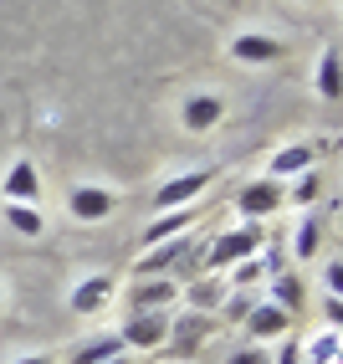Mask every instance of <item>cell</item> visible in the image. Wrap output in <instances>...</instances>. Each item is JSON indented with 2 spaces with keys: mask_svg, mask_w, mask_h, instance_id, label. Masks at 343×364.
<instances>
[{
  "mask_svg": "<svg viewBox=\"0 0 343 364\" xmlns=\"http://www.w3.org/2000/svg\"><path fill=\"white\" fill-rule=\"evenodd\" d=\"M261 247H266V231H261V221H241V226L220 231V236L210 241V247H205V267L226 272V267L246 262V257H261Z\"/></svg>",
  "mask_w": 343,
  "mask_h": 364,
  "instance_id": "cell-1",
  "label": "cell"
},
{
  "mask_svg": "<svg viewBox=\"0 0 343 364\" xmlns=\"http://www.w3.org/2000/svg\"><path fill=\"white\" fill-rule=\"evenodd\" d=\"M287 205V185L272 180V175H256L236 190V215L241 221H266V215H277Z\"/></svg>",
  "mask_w": 343,
  "mask_h": 364,
  "instance_id": "cell-2",
  "label": "cell"
},
{
  "mask_svg": "<svg viewBox=\"0 0 343 364\" xmlns=\"http://www.w3.org/2000/svg\"><path fill=\"white\" fill-rule=\"evenodd\" d=\"M215 175L220 169L210 164V169H185V175H169L159 190H154V210H180V205H195L205 196V190L215 185Z\"/></svg>",
  "mask_w": 343,
  "mask_h": 364,
  "instance_id": "cell-3",
  "label": "cell"
},
{
  "mask_svg": "<svg viewBox=\"0 0 343 364\" xmlns=\"http://www.w3.org/2000/svg\"><path fill=\"white\" fill-rule=\"evenodd\" d=\"M226 57L241 62V67H272V62L287 57V41L272 36V31H236L226 41Z\"/></svg>",
  "mask_w": 343,
  "mask_h": 364,
  "instance_id": "cell-4",
  "label": "cell"
},
{
  "mask_svg": "<svg viewBox=\"0 0 343 364\" xmlns=\"http://www.w3.org/2000/svg\"><path fill=\"white\" fill-rule=\"evenodd\" d=\"M169 333H175V318H169V313H129V323L118 328L124 349H134V354L164 349V344H169Z\"/></svg>",
  "mask_w": 343,
  "mask_h": 364,
  "instance_id": "cell-5",
  "label": "cell"
},
{
  "mask_svg": "<svg viewBox=\"0 0 343 364\" xmlns=\"http://www.w3.org/2000/svg\"><path fill=\"white\" fill-rule=\"evenodd\" d=\"M113 298H118V277H113V272H87V277L67 293V308L77 313V318H92V313H103Z\"/></svg>",
  "mask_w": 343,
  "mask_h": 364,
  "instance_id": "cell-6",
  "label": "cell"
},
{
  "mask_svg": "<svg viewBox=\"0 0 343 364\" xmlns=\"http://www.w3.org/2000/svg\"><path fill=\"white\" fill-rule=\"evenodd\" d=\"M67 210H72V221H87V226H97V221H108V215L118 210V196H113L108 185H72Z\"/></svg>",
  "mask_w": 343,
  "mask_h": 364,
  "instance_id": "cell-7",
  "label": "cell"
},
{
  "mask_svg": "<svg viewBox=\"0 0 343 364\" xmlns=\"http://www.w3.org/2000/svg\"><path fill=\"white\" fill-rule=\"evenodd\" d=\"M241 323H246L251 344H272V338H287V333H292V313L261 298V303H256V308H251V313H246Z\"/></svg>",
  "mask_w": 343,
  "mask_h": 364,
  "instance_id": "cell-8",
  "label": "cell"
},
{
  "mask_svg": "<svg viewBox=\"0 0 343 364\" xmlns=\"http://www.w3.org/2000/svg\"><path fill=\"white\" fill-rule=\"evenodd\" d=\"M0 200H21V205H36V200H41V175H36V159H11L6 180H0Z\"/></svg>",
  "mask_w": 343,
  "mask_h": 364,
  "instance_id": "cell-9",
  "label": "cell"
},
{
  "mask_svg": "<svg viewBox=\"0 0 343 364\" xmlns=\"http://www.w3.org/2000/svg\"><path fill=\"white\" fill-rule=\"evenodd\" d=\"M185 252H190V231H185V236H169V241H154V247H143V252H138L134 272H138V277H164Z\"/></svg>",
  "mask_w": 343,
  "mask_h": 364,
  "instance_id": "cell-10",
  "label": "cell"
},
{
  "mask_svg": "<svg viewBox=\"0 0 343 364\" xmlns=\"http://www.w3.org/2000/svg\"><path fill=\"white\" fill-rule=\"evenodd\" d=\"M195 221H200V205H180V210H154V221L143 226V247H154V241H169V236H185L195 231Z\"/></svg>",
  "mask_w": 343,
  "mask_h": 364,
  "instance_id": "cell-11",
  "label": "cell"
},
{
  "mask_svg": "<svg viewBox=\"0 0 343 364\" xmlns=\"http://www.w3.org/2000/svg\"><path fill=\"white\" fill-rule=\"evenodd\" d=\"M312 87H317V98H323V103L343 98V52H338V41L323 46V57H317V67H312Z\"/></svg>",
  "mask_w": 343,
  "mask_h": 364,
  "instance_id": "cell-12",
  "label": "cell"
},
{
  "mask_svg": "<svg viewBox=\"0 0 343 364\" xmlns=\"http://www.w3.org/2000/svg\"><path fill=\"white\" fill-rule=\"evenodd\" d=\"M175 298H180V282H169V277H143V282H134L129 308H134V313H164Z\"/></svg>",
  "mask_w": 343,
  "mask_h": 364,
  "instance_id": "cell-13",
  "label": "cell"
},
{
  "mask_svg": "<svg viewBox=\"0 0 343 364\" xmlns=\"http://www.w3.org/2000/svg\"><path fill=\"white\" fill-rule=\"evenodd\" d=\"M220 118H226V103L215 98V92H195V98L180 108V124H185V134H210Z\"/></svg>",
  "mask_w": 343,
  "mask_h": 364,
  "instance_id": "cell-14",
  "label": "cell"
},
{
  "mask_svg": "<svg viewBox=\"0 0 343 364\" xmlns=\"http://www.w3.org/2000/svg\"><path fill=\"white\" fill-rule=\"evenodd\" d=\"M317 149L312 144H287V149H277L272 159H266V175L272 180H292V175H303V169H312Z\"/></svg>",
  "mask_w": 343,
  "mask_h": 364,
  "instance_id": "cell-15",
  "label": "cell"
},
{
  "mask_svg": "<svg viewBox=\"0 0 343 364\" xmlns=\"http://www.w3.org/2000/svg\"><path fill=\"white\" fill-rule=\"evenodd\" d=\"M317 252H323V215H317V210H303L298 231H292V257H298V262H312Z\"/></svg>",
  "mask_w": 343,
  "mask_h": 364,
  "instance_id": "cell-16",
  "label": "cell"
},
{
  "mask_svg": "<svg viewBox=\"0 0 343 364\" xmlns=\"http://www.w3.org/2000/svg\"><path fill=\"white\" fill-rule=\"evenodd\" d=\"M6 226H11L16 236L36 241V236H46V215H41V205H21V200H6Z\"/></svg>",
  "mask_w": 343,
  "mask_h": 364,
  "instance_id": "cell-17",
  "label": "cell"
},
{
  "mask_svg": "<svg viewBox=\"0 0 343 364\" xmlns=\"http://www.w3.org/2000/svg\"><path fill=\"white\" fill-rule=\"evenodd\" d=\"M118 354H129L124 338L118 333H97V338H87V344L72 349V364H103V359H118Z\"/></svg>",
  "mask_w": 343,
  "mask_h": 364,
  "instance_id": "cell-18",
  "label": "cell"
},
{
  "mask_svg": "<svg viewBox=\"0 0 343 364\" xmlns=\"http://www.w3.org/2000/svg\"><path fill=\"white\" fill-rule=\"evenodd\" d=\"M266 287H272L266 303H277V308H287V313L303 308V277H298V272H287V267H282V272H272V282H266Z\"/></svg>",
  "mask_w": 343,
  "mask_h": 364,
  "instance_id": "cell-19",
  "label": "cell"
},
{
  "mask_svg": "<svg viewBox=\"0 0 343 364\" xmlns=\"http://www.w3.org/2000/svg\"><path fill=\"white\" fill-rule=\"evenodd\" d=\"M282 185H287V205H303V210H312V200L323 196V175H317V164L303 169V175H292V180H282Z\"/></svg>",
  "mask_w": 343,
  "mask_h": 364,
  "instance_id": "cell-20",
  "label": "cell"
},
{
  "mask_svg": "<svg viewBox=\"0 0 343 364\" xmlns=\"http://www.w3.org/2000/svg\"><path fill=\"white\" fill-rule=\"evenodd\" d=\"M226 293H231V287L220 282V277H200V282L190 287V308L195 313H215L220 303H226Z\"/></svg>",
  "mask_w": 343,
  "mask_h": 364,
  "instance_id": "cell-21",
  "label": "cell"
},
{
  "mask_svg": "<svg viewBox=\"0 0 343 364\" xmlns=\"http://www.w3.org/2000/svg\"><path fill=\"white\" fill-rule=\"evenodd\" d=\"M261 277H266V262H261V257H246V262L226 267V287H241V293H251Z\"/></svg>",
  "mask_w": 343,
  "mask_h": 364,
  "instance_id": "cell-22",
  "label": "cell"
},
{
  "mask_svg": "<svg viewBox=\"0 0 343 364\" xmlns=\"http://www.w3.org/2000/svg\"><path fill=\"white\" fill-rule=\"evenodd\" d=\"M338 349H343L338 328H323V333H317L312 344L303 349V359H307V364H338Z\"/></svg>",
  "mask_w": 343,
  "mask_h": 364,
  "instance_id": "cell-23",
  "label": "cell"
},
{
  "mask_svg": "<svg viewBox=\"0 0 343 364\" xmlns=\"http://www.w3.org/2000/svg\"><path fill=\"white\" fill-rule=\"evenodd\" d=\"M210 333V318L205 313H190V318H180V349H195V338Z\"/></svg>",
  "mask_w": 343,
  "mask_h": 364,
  "instance_id": "cell-24",
  "label": "cell"
},
{
  "mask_svg": "<svg viewBox=\"0 0 343 364\" xmlns=\"http://www.w3.org/2000/svg\"><path fill=\"white\" fill-rule=\"evenodd\" d=\"M251 308H256L251 293H241V287H231V293H226V313H231V318H246Z\"/></svg>",
  "mask_w": 343,
  "mask_h": 364,
  "instance_id": "cell-25",
  "label": "cell"
},
{
  "mask_svg": "<svg viewBox=\"0 0 343 364\" xmlns=\"http://www.w3.org/2000/svg\"><path fill=\"white\" fill-rule=\"evenodd\" d=\"M272 364H303V338H298V333H287V338H282V349H277V359H272Z\"/></svg>",
  "mask_w": 343,
  "mask_h": 364,
  "instance_id": "cell-26",
  "label": "cell"
},
{
  "mask_svg": "<svg viewBox=\"0 0 343 364\" xmlns=\"http://www.w3.org/2000/svg\"><path fill=\"white\" fill-rule=\"evenodd\" d=\"M343 287V257H328V267H323V293H338Z\"/></svg>",
  "mask_w": 343,
  "mask_h": 364,
  "instance_id": "cell-27",
  "label": "cell"
},
{
  "mask_svg": "<svg viewBox=\"0 0 343 364\" xmlns=\"http://www.w3.org/2000/svg\"><path fill=\"white\" fill-rule=\"evenodd\" d=\"M338 323H343V298L328 293V298H323V328H338Z\"/></svg>",
  "mask_w": 343,
  "mask_h": 364,
  "instance_id": "cell-28",
  "label": "cell"
},
{
  "mask_svg": "<svg viewBox=\"0 0 343 364\" xmlns=\"http://www.w3.org/2000/svg\"><path fill=\"white\" fill-rule=\"evenodd\" d=\"M231 364H272V359L261 354V344H246V349H236V354H231Z\"/></svg>",
  "mask_w": 343,
  "mask_h": 364,
  "instance_id": "cell-29",
  "label": "cell"
},
{
  "mask_svg": "<svg viewBox=\"0 0 343 364\" xmlns=\"http://www.w3.org/2000/svg\"><path fill=\"white\" fill-rule=\"evenodd\" d=\"M11 364H52V354H21V359H11Z\"/></svg>",
  "mask_w": 343,
  "mask_h": 364,
  "instance_id": "cell-30",
  "label": "cell"
},
{
  "mask_svg": "<svg viewBox=\"0 0 343 364\" xmlns=\"http://www.w3.org/2000/svg\"><path fill=\"white\" fill-rule=\"evenodd\" d=\"M103 364H134V359H129V354H118V359H103Z\"/></svg>",
  "mask_w": 343,
  "mask_h": 364,
  "instance_id": "cell-31",
  "label": "cell"
},
{
  "mask_svg": "<svg viewBox=\"0 0 343 364\" xmlns=\"http://www.w3.org/2000/svg\"><path fill=\"white\" fill-rule=\"evenodd\" d=\"M0 313H6V282H0Z\"/></svg>",
  "mask_w": 343,
  "mask_h": 364,
  "instance_id": "cell-32",
  "label": "cell"
}]
</instances>
